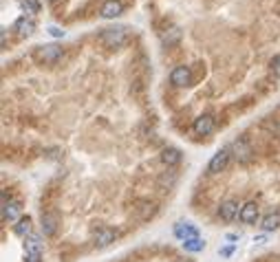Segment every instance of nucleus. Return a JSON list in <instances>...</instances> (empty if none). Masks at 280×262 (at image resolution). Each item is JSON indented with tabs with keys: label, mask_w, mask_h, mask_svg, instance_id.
Wrapping results in <instances>:
<instances>
[{
	"label": "nucleus",
	"mask_w": 280,
	"mask_h": 262,
	"mask_svg": "<svg viewBox=\"0 0 280 262\" xmlns=\"http://www.w3.org/2000/svg\"><path fill=\"white\" fill-rule=\"evenodd\" d=\"M97 40H99V45L106 49H119L126 45V31H124V29H104Z\"/></svg>",
	"instance_id": "nucleus-1"
},
{
	"label": "nucleus",
	"mask_w": 280,
	"mask_h": 262,
	"mask_svg": "<svg viewBox=\"0 0 280 262\" xmlns=\"http://www.w3.org/2000/svg\"><path fill=\"white\" fill-rule=\"evenodd\" d=\"M227 148H230V155L236 159L238 163H249L254 157V150H252V145L247 143V139H236L227 145Z\"/></svg>",
	"instance_id": "nucleus-2"
},
{
	"label": "nucleus",
	"mask_w": 280,
	"mask_h": 262,
	"mask_svg": "<svg viewBox=\"0 0 280 262\" xmlns=\"http://www.w3.org/2000/svg\"><path fill=\"white\" fill-rule=\"evenodd\" d=\"M62 57V49L57 45H42L35 49V60L40 64H55Z\"/></svg>",
	"instance_id": "nucleus-3"
},
{
	"label": "nucleus",
	"mask_w": 280,
	"mask_h": 262,
	"mask_svg": "<svg viewBox=\"0 0 280 262\" xmlns=\"http://www.w3.org/2000/svg\"><path fill=\"white\" fill-rule=\"evenodd\" d=\"M20 212H22V205L18 201H7V192H3V223H13V221H20Z\"/></svg>",
	"instance_id": "nucleus-4"
},
{
	"label": "nucleus",
	"mask_w": 280,
	"mask_h": 262,
	"mask_svg": "<svg viewBox=\"0 0 280 262\" xmlns=\"http://www.w3.org/2000/svg\"><path fill=\"white\" fill-rule=\"evenodd\" d=\"M230 148H221L214 157L210 159V163H208V172L210 174H218V172H223L227 163H230Z\"/></svg>",
	"instance_id": "nucleus-5"
},
{
	"label": "nucleus",
	"mask_w": 280,
	"mask_h": 262,
	"mask_svg": "<svg viewBox=\"0 0 280 262\" xmlns=\"http://www.w3.org/2000/svg\"><path fill=\"white\" fill-rule=\"evenodd\" d=\"M170 82H172V86H176V89H186V86H190V82H192V73H190V69L186 64L174 67L170 73Z\"/></svg>",
	"instance_id": "nucleus-6"
},
{
	"label": "nucleus",
	"mask_w": 280,
	"mask_h": 262,
	"mask_svg": "<svg viewBox=\"0 0 280 262\" xmlns=\"http://www.w3.org/2000/svg\"><path fill=\"white\" fill-rule=\"evenodd\" d=\"M241 207H243V205H238V201H234V199L223 201V203L218 205V216H221V221H225V223L234 221V218L241 214Z\"/></svg>",
	"instance_id": "nucleus-7"
},
{
	"label": "nucleus",
	"mask_w": 280,
	"mask_h": 262,
	"mask_svg": "<svg viewBox=\"0 0 280 262\" xmlns=\"http://www.w3.org/2000/svg\"><path fill=\"white\" fill-rule=\"evenodd\" d=\"M214 126H216V119L212 117V115H201V117H196L194 119V133L198 137H208L214 133Z\"/></svg>",
	"instance_id": "nucleus-8"
},
{
	"label": "nucleus",
	"mask_w": 280,
	"mask_h": 262,
	"mask_svg": "<svg viewBox=\"0 0 280 262\" xmlns=\"http://www.w3.org/2000/svg\"><path fill=\"white\" fill-rule=\"evenodd\" d=\"M115 238H117V231L113 227H97L93 234V245L102 249V247H108L110 243H115Z\"/></svg>",
	"instance_id": "nucleus-9"
},
{
	"label": "nucleus",
	"mask_w": 280,
	"mask_h": 262,
	"mask_svg": "<svg viewBox=\"0 0 280 262\" xmlns=\"http://www.w3.org/2000/svg\"><path fill=\"white\" fill-rule=\"evenodd\" d=\"M238 221L245 223V225H254L258 221V203L256 201H249L241 207V214H238Z\"/></svg>",
	"instance_id": "nucleus-10"
},
{
	"label": "nucleus",
	"mask_w": 280,
	"mask_h": 262,
	"mask_svg": "<svg viewBox=\"0 0 280 262\" xmlns=\"http://www.w3.org/2000/svg\"><path fill=\"white\" fill-rule=\"evenodd\" d=\"M174 236L179 238L181 243H186V240L198 236V229L194 227L192 223H183V221H179V223H174Z\"/></svg>",
	"instance_id": "nucleus-11"
},
{
	"label": "nucleus",
	"mask_w": 280,
	"mask_h": 262,
	"mask_svg": "<svg viewBox=\"0 0 280 262\" xmlns=\"http://www.w3.org/2000/svg\"><path fill=\"white\" fill-rule=\"evenodd\" d=\"M124 11V5H122V0H106L104 5H102V18H117L119 13Z\"/></svg>",
	"instance_id": "nucleus-12"
},
{
	"label": "nucleus",
	"mask_w": 280,
	"mask_h": 262,
	"mask_svg": "<svg viewBox=\"0 0 280 262\" xmlns=\"http://www.w3.org/2000/svg\"><path fill=\"white\" fill-rule=\"evenodd\" d=\"M161 163L166 167H174L181 163V150L179 148H166L161 152Z\"/></svg>",
	"instance_id": "nucleus-13"
},
{
	"label": "nucleus",
	"mask_w": 280,
	"mask_h": 262,
	"mask_svg": "<svg viewBox=\"0 0 280 262\" xmlns=\"http://www.w3.org/2000/svg\"><path fill=\"white\" fill-rule=\"evenodd\" d=\"M31 229H33V225H31V218L29 216H22L20 221L13 225V234H16L18 238H25V240L31 236Z\"/></svg>",
	"instance_id": "nucleus-14"
},
{
	"label": "nucleus",
	"mask_w": 280,
	"mask_h": 262,
	"mask_svg": "<svg viewBox=\"0 0 280 262\" xmlns=\"http://www.w3.org/2000/svg\"><path fill=\"white\" fill-rule=\"evenodd\" d=\"M57 231V214H42V234L53 236Z\"/></svg>",
	"instance_id": "nucleus-15"
},
{
	"label": "nucleus",
	"mask_w": 280,
	"mask_h": 262,
	"mask_svg": "<svg viewBox=\"0 0 280 262\" xmlns=\"http://www.w3.org/2000/svg\"><path fill=\"white\" fill-rule=\"evenodd\" d=\"M179 40H181V29L179 27H170V29H166V31H161V42H164V47H174Z\"/></svg>",
	"instance_id": "nucleus-16"
},
{
	"label": "nucleus",
	"mask_w": 280,
	"mask_h": 262,
	"mask_svg": "<svg viewBox=\"0 0 280 262\" xmlns=\"http://www.w3.org/2000/svg\"><path fill=\"white\" fill-rule=\"evenodd\" d=\"M280 227V212H271V214H267L263 218V223H261V229L263 231H276Z\"/></svg>",
	"instance_id": "nucleus-17"
},
{
	"label": "nucleus",
	"mask_w": 280,
	"mask_h": 262,
	"mask_svg": "<svg viewBox=\"0 0 280 262\" xmlns=\"http://www.w3.org/2000/svg\"><path fill=\"white\" fill-rule=\"evenodd\" d=\"M25 251H27V256H42V243H40V238L38 236H29L25 240Z\"/></svg>",
	"instance_id": "nucleus-18"
},
{
	"label": "nucleus",
	"mask_w": 280,
	"mask_h": 262,
	"mask_svg": "<svg viewBox=\"0 0 280 262\" xmlns=\"http://www.w3.org/2000/svg\"><path fill=\"white\" fill-rule=\"evenodd\" d=\"M13 27H16V31L22 33V35H29V33H33V31H35V23H33L31 18H27V16L18 18V20H16V25H13Z\"/></svg>",
	"instance_id": "nucleus-19"
},
{
	"label": "nucleus",
	"mask_w": 280,
	"mask_h": 262,
	"mask_svg": "<svg viewBox=\"0 0 280 262\" xmlns=\"http://www.w3.org/2000/svg\"><path fill=\"white\" fill-rule=\"evenodd\" d=\"M181 245H183V249L190 251V253H198V251L205 249V240H203L201 236L190 238V240H186V243H181Z\"/></svg>",
	"instance_id": "nucleus-20"
},
{
	"label": "nucleus",
	"mask_w": 280,
	"mask_h": 262,
	"mask_svg": "<svg viewBox=\"0 0 280 262\" xmlns=\"http://www.w3.org/2000/svg\"><path fill=\"white\" fill-rule=\"evenodd\" d=\"M22 7L27 9V13H38L40 11V3H38V0H22Z\"/></svg>",
	"instance_id": "nucleus-21"
},
{
	"label": "nucleus",
	"mask_w": 280,
	"mask_h": 262,
	"mask_svg": "<svg viewBox=\"0 0 280 262\" xmlns=\"http://www.w3.org/2000/svg\"><path fill=\"white\" fill-rule=\"evenodd\" d=\"M269 69H271V73H274L276 77H280V53L271 57V62H269Z\"/></svg>",
	"instance_id": "nucleus-22"
},
{
	"label": "nucleus",
	"mask_w": 280,
	"mask_h": 262,
	"mask_svg": "<svg viewBox=\"0 0 280 262\" xmlns=\"http://www.w3.org/2000/svg\"><path fill=\"white\" fill-rule=\"evenodd\" d=\"M49 33L53 35V38H64V31L60 27H49Z\"/></svg>",
	"instance_id": "nucleus-23"
},
{
	"label": "nucleus",
	"mask_w": 280,
	"mask_h": 262,
	"mask_svg": "<svg viewBox=\"0 0 280 262\" xmlns=\"http://www.w3.org/2000/svg\"><path fill=\"white\" fill-rule=\"evenodd\" d=\"M232 251H234V247H225V249H221V256H230Z\"/></svg>",
	"instance_id": "nucleus-24"
},
{
	"label": "nucleus",
	"mask_w": 280,
	"mask_h": 262,
	"mask_svg": "<svg viewBox=\"0 0 280 262\" xmlns=\"http://www.w3.org/2000/svg\"><path fill=\"white\" fill-rule=\"evenodd\" d=\"M42 256H27V262H40Z\"/></svg>",
	"instance_id": "nucleus-25"
}]
</instances>
